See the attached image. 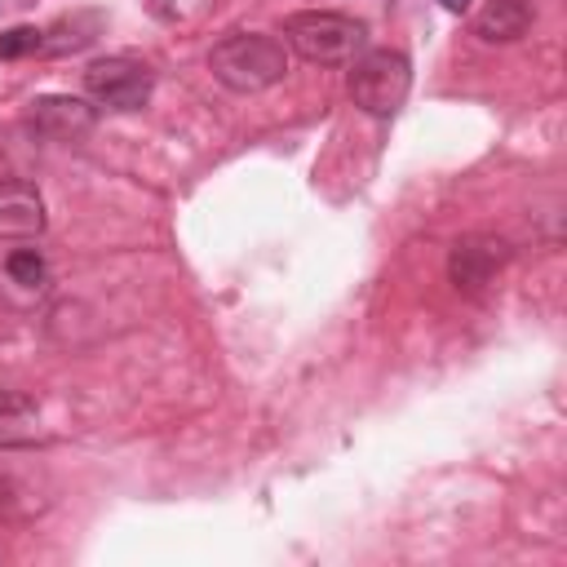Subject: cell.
Returning <instances> with one entry per match:
<instances>
[{
    "label": "cell",
    "mask_w": 567,
    "mask_h": 567,
    "mask_svg": "<svg viewBox=\"0 0 567 567\" xmlns=\"http://www.w3.org/2000/svg\"><path fill=\"white\" fill-rule=\"evenodd\" d=\"M84 89L93 102H102L111 111H138L151 102L156 76L138 58H98L84 67Z\"/></svg>",
    "instance_id": "4"
},
{
    "label": "cell",
    "mask_w": 567,
    "mask_h": 567,
    "mask_svg": "<svg viewBox=\"0 0 567 567\" xmlns=\"http://www.w3.org/2000/svg\"><path fill=\"white\" fill-rule=\"evenodd\" d=\"M284 36H288V49L315 67H351L368 49V27L332 10L293 14L284 23Z\"/></svg>",
    "instance_id": "2"
},
{
    "label": "cell",
    "mask_w": 567,
    "mask_h": 567,
    "mask_svg": "<svg viewBox=\"0 0 567 567\" xmlns=\"http://www.w3.org/2000/svg\"><path fill=\"white\" fill-rule=\"evenodd\" d=\"M439 5H443V10H452V14H466V10H470V0H439Z\"/></svg>",
    "instance_id": "13"
},
{
    "label": "cell",
    "mask_w": 567,
    "mask_h": 567,
    "mask_svg": "<svg viewBox=\"0 0 567 567\" xmlns=\"http://www.w3.org/2000/svg\"><path fill=\"white\" fill-rule=\"evenodd\" d=\"M208 71L236 93H262L288 76V45L267 32H236L213 45Z\"/></svg>",
    "instance_id": "1"
},
{
    "label": "cell",
    "mask_w": 567,
    "mask_h": 567,
    "mask_svg": "<svg viewBox=\"0 0 567 567\" xmlns=\"http://www.w3.org/2000/svg\"><path fill=\"white\" fill-rule=\"evenodd\" d=\"M412 89V63L399 49H364L351 63V98L360 111L377 121H390L395 111L408 102Z\"/></svg>",
    "instance_id": "3"
},
{
    "label": "cell",
    "mask_w": 567,
    "mask_h": 567,
    "mask_svg": "<svg viewBox=\"0 0 567 567\" xmlns=\"http://www.w3.org/2000/svg\"><path fill=\"white\" fill-rule=\"evenodd\" d=\"M510 262V245L497 236H462L447 253V280L457 284L466 297L488 293V284L497 280V271Z\"/></svg>",
    "instance_id": "5"
},
{
    "label": "cell",
    "mask_w": 567,
    "mask_h": 567,
    "mask_svg": "<svg viewBox=\"0 0 567 567\" xmlns=\"http://www.w3.org/2000/svg\"><path fill=\"white\" fill-rule=\"evenodd\" d=\"M36 443H45L36 399L19 390H0V447H36Z\"/></svg>",
    "instance_id": "8"
},
{
    "label": "cell",
    "mask_w": 567,
    "mask_h": 567,
    "mask_svg": "<svg viewBox=\"0 0 567 567\" xmlns=\"http://www.w3.org/2000/svg\"><path fill=\"white\" fill-rule=\"evenodd\" d=\"M27 125L49 138V143H80L93 134L98 125V106L84 102V98H67V93H49V98H36L32 111H27Z\"/></svg>",
    "instance_id": "6"
},
{
    "label": "cell",
    "mask_w": 567,
    "mask_h": 567,
    "mask_svg": "<svg viewBox=\"0 0 567 567\" xmlns=\"http://www.w3.org/2000/svg\"><path fill=\"white\" fill-rule=\"evenodd\" d=\"M41 32L36 27H14V32H5L0 36V58H23V54H32V49H41Z\"/></svg>",
    "instance_id": "12"
},
{
    "label": "cell",
    "mask_w": 567,
    "mask_h": 567,
    "mask_svg": "<svg viewBox=\"0 0 567 567\" xmlns=\"http://www.w3.org/2000/svg\"><path fill=\"white\" fill-rule=\"evenodd\" d=\"M5 271H10V280L23 284V288H45V280H49V267H45V258H41L36 249H14V253L5 258Z\"/></svg>",
    "instance_id": "10"
},
{
    "label": "cell",
    "mask_w": 567,
    "mask_h": 567,
    "mask_svg": "<svg viewBox=\"0 0 567 567\" xmlns=\"http://www.w3.org/2000/svg\"><path fill=\"white\" fill-rule=\"evenodd\" d=\"M36 510L32 488H23L14 475H0V519H27Z\"/></svg>",
    "instance_id": "11"
},
{
    "label": "cell",
    "mask_w": 567,
    "mask_h": 567,
    "mask_svg": "<svg viewBox=\"0 0 567 567\" xmlns=\"http://www.w3.org/2000/svg\"><path fill=\"white\" fill-rule=\"evenodd\" d=\"M45 231V204L27 182H0V240H36Z\"/></svg>",
    "instance_id": "7"
},
{
    "label": "cell",
    "mask_w": 567,
    "mask_h": 567,
    "mask_svg": "<svg viewBox=\"0 0 567 567\" xmlns=\"http://www.w3.org/2000/svg\"><path fill=\"white\" fill-rule=\"evenodd\" d=\"M532 27V5L528 0H488L475 19V32L488 45H510Z\"/></svg>",
    "instance_id": "9"
}]
</instances>
